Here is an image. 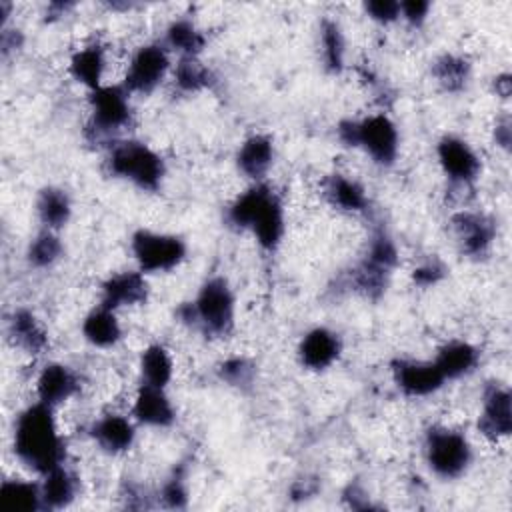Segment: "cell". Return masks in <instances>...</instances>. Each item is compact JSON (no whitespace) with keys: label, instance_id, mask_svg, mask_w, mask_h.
I'll return each instance as SVG.
<instances>
[{"label":"cell","instance_id":"6da1fadb","mask_svg":"<svg viewBox=\"0 0 512 512\" xmlns=\"http://www.w3.org/2000/svg\"><path fill=\"white\" fill-rule=\"evenodd\" d=\"M54 410L56 408L36 400L14 420V454L26 468L40 476L64 464L66 458L64 438L58 430Z\"/></svg>","mask_w":512,"mask_h":512},{"label":"cell","instance_id":"7a4b0ae2","mask_svg":"<svg viewBox=\"0 0 512 512\" xmlns=\"http://www.w3.org/2000/svg\"><path fill=\"white\" fill-rule=\"evenodd\" d=\"M228 222L234 228L248 230L260 244V248L274 252L284 236V208L276 192L256 182L242 192L228 208Z\"/></svg>","mask_w":512,"mask_h":512},{"label":"cell","instance_id":"3957f363","mask_svg":"<svg viewBox=\"0 0 512 512\" xmlns=\"http://www.w3.org/2000/svg\"><path fill=\"white\" fill-rule=\"evenodd\" d=\"M184 322L198 326L210 336H226L234 326L236 316V298L226 278L212 276L208 278L196 298L186 302L178 310Z\"/></svg>","mask_w":512,"mask_h":512},{"label":"cell","instance_id":"277c9868","mask_svg":"<svg viewBox=\"0 0 512 512\" xmlns=\"http://www.w3.org/2000/svg\"><path fill=\"white\" fill-rule=\"evenodd\" d=\"M106 166L116 178L128 180L146 192H156L166 176L162 156L148 144L136 140H126L112 146Z\"/></svg>","mask_w":512,"mask_h":512},{"label":"cell","instance_id":"5b68a950","mask_svg":"<svg viewBox=\"0 0 512 512\" xmlns=\"http://www.w3.org/2000/svg\"><path fill=\"white\" fill-rule=\"evenodd\" d=\"M424 456L428 468L444 480L462 476L472 462V446L468 438L452 428L434 426L426 432Z\"/></svg>","mask_w":512,"mask_h":512},{"label":"cell","instance_id":"8992f818","mask_svg":"<svg viewBox=\"0 0 512 512\" xmlns=\"http://www.w3.org/2000/svg\"><path fill=\"white\" fill-rule=\"evenodd\" d=\"M132 256L144 274H160L178 268L186 258V242L176 234L136 230L130 240Z\"/></svg>","mask_w":512,"mask_h":512},{"label":"cell","instance_id":"52a82bcc","mask_svg":"<svg viewBox=\"0 0 512 512\" xmlns=\"http://www.w3.org/2000/svg\"><path fill=\"white\" fill-rule=\"evenodd\" d=\"M354 148H362L376 164L392 166L400 150V134L386 114H370L356 120Z\"/></svg>","mask_w":512,"mask_h":512},{"label":"cell","instance_id":"ba28073f","mask_svg":"<svg viewBox=\"0 0 512 512\" xmlns=\"http://www.w3.org/2000/svg\"><path fill=\"white\" fill-rule=\"evenodd\" d=\"M170 56L168 48L162 44H144L140 46L126 68L124 88L132 94H150L168 74Z\"/></svg>","mask_w":512,"mask_h":512},{"label":"cell","instance_id":"9c48e42d","mask_svg":"<svg viewBox=\"0 0 512 512\" xmlns=\"http://www.w3.org/2000/svg\"><path fill=\"white\" fill-rule=\"evenodd\" d=\"M124 86L102 84L90 92V126L100 134L122 130L130 122V98Z\"/></svg>","mask_w":512,"mask_h":512},{"label":"cell","instance_id":"30bf717a","mask_svg":"<svg viewBox=\"0 0 512 512\" xmlns=\"http://www.w3.org/2000/svg\"><path fill=\"white\" fill-rule=\"evenodd\" d=\"M436 158L446 178L458 186H470L482 170L476 150L458 136L440 138L436 144Z\"/></svg>","mask_w":512,"mask_h":512},{"label":"cell","instance_id":"8fae6325","mask_svg":"<svg viewBox=\"0 0 512 512\" xmlns=\"http://www.w3.org/2000/svg\"><path fill=\"white\" fill-rule=\"evenodd\" d=\"M392 376L398 390L410 398H422L438 392L446 378L438 370V366L424 360H408L398 358L392 362Z\"/></svg>","mask_w":512,"mask_h":512},{"label":"cell","instance_id":"7c38bea8","mask_svg":"<svg viewBox=\"0 0 512 512\" xmlns=\"http://www.w3.org/2000/svg\"><path fill=\"white\" fill-rule=\"evenodd\" d=\"M478 432L498 442L512 432V406L510 392L500 384H488L482 394V410L478 416Z\"/></svg>","mask_w":512,"mask_h":512},{"label":"cell","instance_id":"4fadbf2b","mask_svg":"<svg viewBox=\"0 0 512 512\" xmlns=\"http://www.w3.org/2000/svg\"><path fill=\"white\" fill-rule=\"evenodd\" d=\"M454 236L468 256H482L496 238V222L482 212H458L452 218Z\"/></svg>","mask_w":512,"mask_h":512},{"label":"cell","instance_id":"5bb4252c","mask_svg":"<svg viewBox=\"0 0 512 512\" xmlns=\"http://www.w3.org/2000/svg\"><path fill=\"white\" fill-rule=\"evenodd\" d=\"M132 418L150 428H168L176 420V410L166 388L140 384L132 400Z\"/></svg>","mask_w":512,"mask_h":512},{"label":"cell","instance_id":"9a60e30c","mask_svg":"<svg viewBox=\"0 0 512 512\" xmlns=\"http://www.w3.org/2000/svg\"><path fill=\"white\" fill-rule=\"evenodd\" d=\"M342 352V342L336 332L324 326L308 330L298 344V358L308 370L320 372L330 368Z\"/></svg>","mask_w":512,"mask_h":512},{"label":"cell","instance_id":"2e32d148","mask_svg":"<svg viewBox=\"0 0 512 512\" xmlns=\"http://www.w3.org/2000/svg\"><path fill=\"white\" fill-rule=\"evenodd\" d=\"M148 282L140 270H124L110 274L102 282V300L100 304L118 310L124 306H136L146 302Z\"/></svg>","mask_w":512,"mask_h":512},{"label":"cell","instance_id":"e0dca14e","mask_svg":"<svg viewBox=\"0 0 512 512\" xmlns=\"http://www.w3.org/2000/svg\"><path fill=\"white\" fill-rule=\"evenodd\" d=\"M80 390L78 374L60 362L46 364L36 378V398L52 408H58Z\"/></svg>","mask_w":512,"mask_h":512},{"label":"cell","instance_id":"ac0fdd59","mask_svg":"<svg viewBox=\"0 0 512 512\" xmlns=\"http://www.w3.org/2000/svg\"><path fill=\"white\" fill-rule=\"evenodd\" d=\"M90 436L100 450L108 454H122L132 448L136 440V426L128 416L108 412L94 420L90 426Z\"/></svg>","mask_w":512,"mask_h":512},{"label":"cell","instance_id":"d6986e66","mask_svg":"<svg viewBox=\"0 0 512 512\" xmlns=\"http://www.w3.org/2000/svg\"><path fill=\"white\" fill-rule=\"evenodd\" d=\"M272 162H274V142L266 134L248 136L236 152L238 170L252 180H262L270 170Z\"/></svg>","mask_w":512,"mask_h":512},{"label":"cell","instance_id":"ffe728a7","mask_svg":"<svg viewBox=\"0 0 512 512\" xmlns=\"http://www.w3.org/2000/svg\"><path fill=\"white\" fill-rule=\"evenodd\" d=\"M8 336L14 346L28 354H40L48 346V334L36 314L28 308H16L8 318Z\"/></svg>","mask_w":512,"mask_h":512},{"label":"cell","instance_id":"44dd1931","mask_svg":"<svg viewBox=\"0 0 512 512\" xmlns=\"http://www.w3.org/2000/svg\"><path fill=\"white\" fill-rule=\"evenodd\" d=\"M82 336L96 348H110L122 338V326L116 310L98 304L82 320Z\"/></svg>","mask_w":512,"mask_h":512},{"label":"cell","instance_id":"7402d4cb","mask_svg":"<svg viewBox=\"0 0 512 512\" xmlns=\"http://www.w3.org/2000/svg\"><path fill=\"white\" fill-rule=\"evenodd\" d=\"M480 360L476 346L464 340H452L438 348L434 364L446 380H456L470 374Z\"/></svg>","mask_w":512,"mask_h":512},{"label":"cell","instance_id":"603a6c76","mask_svg":"<svg viewBox=\"0 0 512 512\" xmlns=\"http://www.w3.org/2000/svg\"><path fill=\"white\" fill-rule=\"evenodd\" d=\"M70 76L86 86L90 92L102 86V76L106 70V52L100 44H88L76 50L68 64Z\"/></svg>","mask_w":512,"mask_h":512},{"label":"cell","instance_id":"cb8c5ba5","mask_svg":"<svg viewBox=\"0 0 512 512\" xmlns=\"http://www.w3.org/2000/svg\"><path fill=\"white\" fill-rule=\"evenodd\" d=\"M40 490L44 510H60L74 502L78 494V480L64 464H60L42 476Z\"/></svg>","mask_w":512,"mask_h":512},{"label":"cell","instance_id":"d4e9b609","mask_svg":"<svg viewBox=\"0 0 512 512\" xmlns=\"http://www.w3.org/2000/svg\"><path fill=\"white\" fill-rule=\"evenodd\" d=\"M324 196L334 208L342 212H364L368 206L364 186L344 174H332L326 178Z\"/></svg>","mask_w":512,"mask_h":512},{"label":"cell","instance_id":"484cf974","mask_svg":"<svg viewBox=\"0 0 512 512\" xmlns=\"http://www.w3.org/2000/svg\"><path fill=\"white\" fill-rule=\"evenodd\" d=\"M36 214L46 230L58 232L70 222L72 202L70 196L56 186H46L36 198Z\"/></svg>","mask_w":512,"mask_h":512},{"label":"cell","instance_id":"4316f807","mask_svg":"<svg viewBox=\"0 0 512 512\" xmlns=\"http://www.w3.org/2000/svg\"><path fill=\"white\" fill-rule=\"evenodd\" d=\"M0 498L6 512H38L44 510L42 506V490L40 484L22 480V478H8L0 486Z\"/></svg>","mask_w":512,"mask_h":512},{"label":"cell","instance_id":"83f0119b","mask_svg":"<svg viewBox=\"0 0 512 512\" xmlns=\"http://www.w3.org/2000/svg\"><path fill=\"white\" fill-rule=\"evenodd\" d=\"M164 46L172 52H178L180 58H198V54L206 46V38L192 20L178 18L166 28Z\"/></svg>","mask_w":512,"mask_h":512},{"label":"cell","instance_id":"f1b7e54d","mask_svg":"<svg viewBox=\"0 0 512 512\" xmlns=\"http://www.w3.org/2000/svg\"><path fill=\"white\" fill-rule=\"evenodd\" d=\"M140 374L144 384L166 388L174 374L170 352L162 344H150L140 354Z\"/></svg>","mask_w":512,"mask_h":512},{"label":"cell","instance_id":"f546056e","mask_svg":"<svg viewBox=\"0 0 512 512\" xmlns=\"http://www.w3.org/2000/svg\"><path fill=\"white\" fill-rule=\"evenodd\" d=\"M432 76L446 92H460L470 78V62L458 54H442L432 64Z\"/></svg>","mask_w":512,"mask_h":512},{"label":"cell","instance_id":"4dcf8cb0","mask_svg":"<svg viewBox=\"0 0 512 512\" xmlns=\"http://www.w3.org/2000/svg\"><path fill=\"white\" fill-rule=\"evenodd\" d=\"M320 50L326 70L338 74L344 68L346 40L342 28L332 18H324L320 24Z\"/></svg>","mask_w":512,"mask_h":512},{"label":"cell","instance_id":"1f68e13d","mask_svg":"<svg viewBox=\"0 0 512 512\" xmlns=\"http://www.w3.org/2000/svg\"><path fill=\"white\" fill-rule=\"evenodd\" d=\"M212 84V72L198 58H180L174 66V86L184 94H194Z\"/></svg>","mask_w":512,"mask_h":512},{"label":"cell","instance_id":"d6a6232c","mask_svg":"<svg viewBox=\"0 0 512 512\" xmlns=\"http://www.w3.org/2000/svg\"><path fill=\"white\" fill-rule=\"evenodd\" d=\"M62 242L58 238V234L54 230H42L40 234L34 236V240L28 246V262L34 268H50L52 264H56L62 256Z\"/></svg>","mask_w":512,"mask_h":512},{"label":"cell","instance_id":"836d02e7","mask_svg":"<svg viewBox=\"0 0 512 512\" xmlns=\"http://www.w3.org/2000/svg\"><path fill=\"white\" fill-rule=\"evenodd\" d=\"M218 374L226 384L236 386V388H246L252 384V380L256 376V368L248 358L234 356V358L224 360L218 366Z\"/></svg>","mask_w":512,"mask_h":512},{"label":"cell","instance_id":"e575fe53","mask_svg":"<svg viewBox=\"0 0 512 512\" xmlns=\"http://www.w3.org/2000/svg\"><path fill=\"white\" fill-rule=\"evenodd\" d=\"M366 14L380 24H390L400 18V2L396 0H370L364 4Z\"/></svg>","mask_w":512,"mask_h":512},{"label":"cell","instance_id":"d590c367","mask_svg":"<svg viewBox=\"0 0 512 512\" xmlns=\"http://www.w3.org/2000/svg\"><path fill=\"white\" fill-rule=\"evenodd\" d=\"M160 496H162V502H164L166 506H170V508H184L186 502H188V490H186L184 480H182L178 474L172 476V478L164 484Z\"/></svg>","mask_w":512,"mask_h":512},{"label":"cell","instance_id":"8d00e7d4","mask_svg":"<svg viewBox=\"0 0 512 512\" xmlns=\"http://www.w3.org/2000/svg\"><path fill=\"white\" fill-rule=\"evenodd\" d=\"M444 274H446L444 266L440 262H436V260H430V262H424L418 268H414L412 280H414L416 286L428 288V286L438 284L444 278Z\"/></svg>","mask_w":512,"mask_h":512},{"label":"cell","instance_id":"74e56055","mask_svg":"<svg viewBox=\"0 0 512 512\" xmlns=\"http://www.w3.org/2000/svg\"><path fill=\"white\" fill-rule=\"evenodd\" d=\"M432 4L426 0H406L400 2V18H404L412 26H420L430 12Z\"/></svg>","mask_w":512,"mask_h":512},{"label":"cell","instance_id":"f35d334b","mask_svg":"<svg viewBox=\"0 0 512 512\" xmlns=\"http://www.w3.org/2000/svg\"><path fill=\"white\" fill-rule=\"evenodd\" d=\"M494 140L500 148L508 150L510 148V140H512V130H510V118L504 116L502 120L496 122L494 126Z\"/></svg>","mask_w":512,"mask_h":512},{"label":"cell","instance_id":"ab89813d","mask_svg":"<svg viewBox=\"0 0 512 512\" xmlns=\"http://www.w3.org/2000/svg\"><path fill=\"white\" fill-rule=\"evenodd\" d=\"M22 44V38H20V32L18 30H8V28H2V54L8 56L10 50L18 48Z\"/></svg>","mask_w":512,"mask_h":512},{"label":"cell","instance_id":"60d3db41","mask_svg":"<svg viewBox=\"0 0 512 512\" xmlns=\"http://www.w3.org/2000/svg\"><path fill=\"white\" fill-rule=\"evenodd\" d=\"M316 492V482L310 478H302L296 480L292 486V498H308Z\"/></svg>","mask_w":512,"mask_h":512},{"label":"cell","instance_id":"b9f144b4","mask_svg":"<svg viewBox=\"0 0 512 512\" xmlns=\"http://www.w3.org/2000/svg\"><path fill=\"white\" fill-rule=\"evenodd\" d=\"M344 498L350 502L352 508H368V506H370L368 496H366L358 486H348Z\"/></svg>","mask_w":512,"mask_h":512},{"label":"cell","instance_id":"7bdbcfd3","mask_svg":"<svg viewBox=\"0 0 512 512\" xmlns=\"http://www.w3.org/2000/svg\"><path fill=\"white\" fill-rule=\"evenodd\" d=\"M494 88L496 92L502 96V98H508L510 96V90H512V80H510V74H500L494 78Z\"/></svg>","mask_w":512,"mask_h":512}]
</instances>
